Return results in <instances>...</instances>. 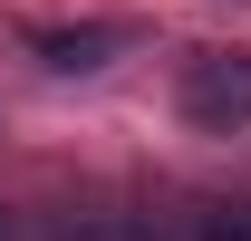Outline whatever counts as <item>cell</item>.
<instances>
[{
    "label": "cell",
    "mask_w": 251,
    "mask_h": 241,
    "mask_svg": "<svg viewBox=\"0 0 251 241\" xmlns=\"http://www.w3.org/2000/svg\"><path fill=\"white\" fill-rule=\"evenodd\" d=\"M0 241H10V232H0Z\"/></svg>",
    "instance_id": "cell-5"
},
{
    "label": "cell",
    "mask_w": 251,
    "mask_h": 241,
    "mask_svg": "<svg viewBox=\"0 0 251 241\" xmlns=\"http://www.w3.org/2000/svg\"><path fill=\"white\" fill-rule=\"evenodd\" d=\"M106 48H126V29H49L39 39L49 68H106Z\"/></svg>",
    "instance_id": "cell-2"
},
{
    "label": "cell",
    "mask_w": 251,
    "mask_h": 241,
    "mask_svg": "<svg viewBox=\"0 0 251 241\" xmlns=\"http://www.w3.org/2000/svg\"><path fill=\"white\" fill-rule=\"evenodd\" d=\"M97 241H155V232H97Z\"/></svg>",
    "instance_id": "cell-4"
},
{
    "label": "cell",
    "mask_w": 251,
    "mask_h": 241,
    "mask_svg": "<svg viewBox=\"0 0 251 241\" xmlns=\"http://www.w3.org/2000/svg\"><path fill=\"white\" fill-rule=\"evenodd\" d=\"M193 241H251V203H222V212H203V232Z\"/></svg>",
    "instance_id": "cell-3"
},
{
    "label": "cell",
    "mask_w": 251,
    "mask_h": 241,
    "mask_svg": "<svg viewBox=\"0 0 251 241\" xmlns=\"http://www.w3.org/2000/svg\"><path fill=\"white\" fill-rule=\"evenodd\" d=\"M174 106L193 135H242L251 125V48H193L174 77Z\"/></svg>",
    "instance_id": "cell-1"
}]
</instances>
